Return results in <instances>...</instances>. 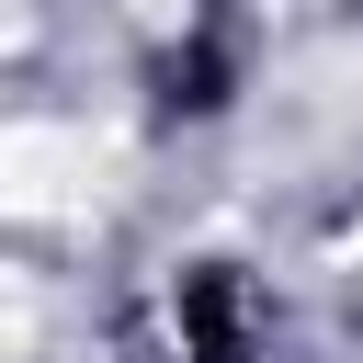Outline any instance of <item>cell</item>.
<instances>
[{"mask_svg": "<svg viewBox=\"0 0 363 363\" xmlns=\"http://www.w3.org/2000/svg\"><path fill=\"white\" fill-rule=\"evenodd\" d=\"M136 352H147V363H238V352H250V295H238V272H182V284L159 295V318L136 329Z\"/></svg>", "mask_w": 363, "mask_h": 363, "instance_id": "cell-1", "label": "cell"}]
</instances>
